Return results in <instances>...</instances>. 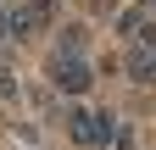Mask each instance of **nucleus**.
Returning a JSON list of instances; mask_svg holds the SVG:
<instances>
[{
  "instance_id": "nucleus-4",
  "label": "nucleus",
  "mask_w": 156,
  "mask_h": 150,
  "mask_svg": "<svg viewBox=\"0 0 156 150\" xmlns=\"http://www.w3.org/2000/svg\"><path fill=\"white\" fill-rule=\"evenodd\" d=\"M117 33H123V39H134L140 50H156V22H151L140 6H128L123 17H117Z\"/></svg>"
},
{
  "instance_id": "nucleus-2",
  "label": "nucleus",
  "mask_w": 156,
  "mask_h": 150,
  "mask_svg": "<svg viewBox=\"0 0 156 150\" xmlns=\"http://www.w3.org/2000/svg\"><path fill=\"white\" fill-rule=\"evenodd\" d=\"M67 134H73L78 145H112V134H117V128L101 117V111H84V106H78L73 117H67Z\"/></svg>"
},
{
  "instance_id": "nucleus-5",
  "label": "nucleus",
  "mask_w": 156,
  "mask_h": 150,
  "mask_svg": "<svg viewBox=\"0 0 156 150\" xmlns=\"http://www.w3.org/2000/svg\"><path fill=\"white\" fill-rule=\"evenodd\" d=\"M123 72H128L140 89H156V50H140V45H134V50L123 56Z\"/></svg>"
},
{
  "instance_id": "nucleus-7",
  "label": "nucleus",
  "mask_w": 156,
  "mask_h": 150,
  "mask_svg": "<svg viewBox=\"0 0 156 150\" xmlns=\"http://www.w3.org/2000/svg\"><path fill=\"white\" fill-rule=\"evenodd\" d=\"M140 6H145V0H140Z\"/></svg>"
},
{
  "instance_id": "nucleus-6",
  "label": "nucleus",
  "mask_w": 156,
  "mask_h": 150,
  "mask_svg": "<svg viewBox=\"0 0 156 150\" xmlns=\"http://www.w3.org/2000/svg\"><path fill=\"white\" fill-rule=\"evenodd\" d=\"M17 95H23V89H17V78H11V67L0 61V100H17Z\"/></svg>"
},
{
  "instance_id": "nucleus-3",
  "label": "nucleus",
  "mask_w": 156,
  "mask_h": 150,
  "mask_svg": "<svg viewBox=\"0 0 156 150\" xmlns=\"http://www.w3.org/2000/svg\"><path fill=\"white\" fill-rule=\"evenodd\" d=\"M45 22H50V0H28V6H17V11H11V39L23 45V39H34Z\"/></svg>"
},
{
  "instance_id": "nucleus-1",
  "label": "nucleus",
  "mask_w": 156,
  "mask_h": 150,
  "mask_svg": "<svg viewBox=\"0 0 156 150\" xmlns=\"http://www.w3.org/2000/svg\"><path fill=\"white\" fill-rule=\"evenodd\" d=\"M78 45H84V33L67 28V33H62V45H56V56L45 61V67H50V84L62 89V95H84V89L95 84V67L78 56Z\"/></svg>"
}]
</instances>
